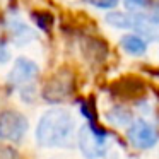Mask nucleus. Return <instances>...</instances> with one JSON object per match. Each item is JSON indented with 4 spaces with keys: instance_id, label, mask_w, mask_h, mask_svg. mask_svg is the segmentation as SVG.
I'll return each instance as SVG.
<instances>
[{
    "instance_id": "1",
    "label": "nucleus",
    "mask_w": 159,
    "mask_h": 159,
    "mask_svg": "<svg viewBox=\"0 0 159 159\" xmlns=\"http://www.w3.org/2000/svg\"><path fill=\"white\" fill-rule=\"evenodd\" d=\"M75 130V118L69 110L52 108L41 115L34 137L41 147H63L70 142Z\"/></svg>"
},
{
    "instance_id": "2",
    "label": "nucleus",
    "mask_w": 159,
    "mask_h": 159,
    "mask_svg": "<svg viewBox=\"0 0 159 159\" xmlns=\"http://www.w3.org/2000/svg\"><path fill=\"white\" fill-rule=\"evenodd\" d=\"M29 128V121L22 113L5 110L0 113V140L21 144Z\"/></svg>"
},
{
    "instance_id": "3",
    "label": "nucleus",
    "mask_w": 159,
    "mask_h": 159,
    "mask_svg": "<svg viewBox=\"0 0 159 159\" xmlns=\"http://www.w3.org/2000/svg\"><path fill=\"white\" fill-rule=\"evenodd\" d=\"M108 147L106 135L96 132L91 125H84L79 130V149L86 159H99Z\"/></svg>"
},
{
    "instance_id": "4",
    "label": "nucleus",
    "mask_w": 159,
    "mask_h": 159,
    "mask_svg": "<svg viewBox=\"0 0 159 159\" xmlns=\"http://www.w3.org/2000/svg\"><path fill=\"white\" fill-rule=\"evenodd\" d=\"M127 139L135 149L145 151V149H151L157 144V132H156L152 123H149L147 120L139 118V120L132 121L128 125Z\"/></svg>"
},
{
    "instance_id": "5",
    "label": "nucleus",
    "mask_w": 159,
    "mask_h": 159,
    "mask_svg": "<svg viewBox=\"0 0 159 159\" xmlns=\"http://www.w3.org/2000/svg\"><path fill=\"white\" fill-rule=\"evenodd\" d=\"M38 72H39V69L33 60L26 58V57H19L14 62V65H12L11 72H9L7 80L12 86L26 87L28 84H31L38 77Z\"/></svg>"
},
{
    "instance_id": "6",
    "label": "nucleus",
    "mask_w": 159,
    "mask_h": 159,
    "mask_svg": "<svg viewBox=\"0 0 159 159\" xmlns=\"http://www.w3.org/2000/svg\"><path fill=\"white\" fill-rule=\"evenodd\" d=\"M70 84H72V80H70V77L67 75V74H57L55 77H52V79L46 82L43 96H45V99L50 101V103L62 101L63 98L70 93Z\"/></svg>"
},
{
    "instance_id": "7",
    "label": "nucleus",
    "mask_w": 159,
    "mask_h": 159,
    "mask_svg": "<svg viewBox=\"0 0 159 159\" xmlns=\"http://www.w3.org/2000/svg\"><path fill=\"white\" fill-rule=\"evenodd\" d=\"M9 29H11L12 39H14L17 45H21V46H24L26 43L33 41L34 36H36L34 31H33V29L19 17H12L11 21H9Z\"/></svg>"
},
{
    "instance_id": "8",
    "label": "nucleus",
    "mask_w": 159,
    "mask_h": 159,
    "mask_svg": "<svg viewBox=\"0 0 159 159\" xmlns=\"http://www.w3.org/2000/svg\"><path fill=\"white\" fill-rule=\"evenodd\" d=\"M120 45H121L125 53L134 55V57H140L147 52V43H145V39L137 36V34H125L120 39Z\"/></svg>"
},
{
    "instance_id": "9",
    "label": "nucleus",
    "mask_w": 159,
    "mask_h": 159,
    "mask_svg": "<svg viewBox=\"0 0 159 159\" xmlns=\"http://www.w3.org/2000/svg\"><path fill=\"white\" fill-rule=\"evenodd\" d=\"M86 2L98 9H113L118 5V0H86Z\"/></svg>"
},
{
    "instance_id": "10",
    "label": "nucleus",
    "mask_w": 159,
    "mask_h": 159,
    "mask_svg": "<svg viewBox=\"0 0 159 159\" xmlns=\"http://www.w3.org/2000/svg\"><path fill=\"white\" fill-rule=\"evenodd\" d=\"M125 7L132 12H137V11H142V9L147 7V0H123Z\"/></svg>"
},
{
    "instance_id": "11",
    "label": "nucleus",
    "mask_w": 159,
    "mask_h": 159,
    "mask_svg": "<svg viewBox=\"0 0 159 159\" xmlns=\"http://www.w3.org/2000/svg\"><path fill=\"white\" fill-rule=\"evenodd\" d=\"M151 19L156 22V24H159V4L156 5L154 9H152V14H151Z\"/></svg>"
}]
</instances>
